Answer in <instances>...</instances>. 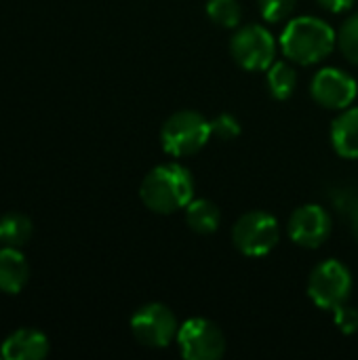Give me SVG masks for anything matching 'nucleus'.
Segmentation results:
<instances>
[{
	"label": "nucleus",
	"mask_w": 358,
	"mask_h": 360,
	"mask_svg": "<svg viewBox=\"0 0 358 360\" xmlns=\"http://www.w3.org/2000/svg\"><path fill=\"white\" fill-rule=\"evenodd\" d=\"M141 202L158 215H171L186 209L194 196L192 173L179 162H165L154 167L141 181Z\"/></svg>",
	"instance_id": "nucleus-1"
},
{
	"label": "nucleus",
	"mask_w": 358,
	"mask_h": 360,
	"mask_svg": "<svg viewBox=\"0 0 358 360\" xmlns=\"http://www.w3.org/2000/svg\"><path fill=\"white\" fill-rule=\"evenodd\" d=\"M338 44V34L333 27L319 17H298L291 19L283 30L281 49L283 53L302 65H312L327 59Z\"/></svg>",
	"instance_id": "nucleus-2"
},
{
	"label": "nucleus",
	"mask_w": 358,
	"mask_h": 360,
	"mask_svg": "<svg viewBox=\"0 0 358 360\" xmlns=\"http://www.w3.org/2000/svg\"><path fill=\"white\" fill-rule=\"evenodd\" d=\"M211 137V120L194 110H179L171 114L160 129L162 150L175 158L198 154Z\"/></svg>",
	"instance_id": "nucleus-3"
},
{
	"label": "nucleus",
	"mask_w": 358,
	"mask_h": 360,
	"mask_svg": "<svg viewBox=\"0 0 358 360\" xmlns=\"http://www.w3.org/2000/svg\"><path fill=\"white\" fill-rule=\"evenodd\" d=\"M352 293V276L350 270L338 262L327 259L321 262L308 278V297L321 310L333 312L335 308L344 306Z\"/></svg>",
	"instance_id": "nucleus-4"
},
{
	"label": "nucleus",
	"mask_w": 358,
	"mask_h": 360,
	"mask_svg": "<svg viewBox=\"0 0 358 360\" xmlns=\"http://www.w3.org/2000/svg\"><path fill=\"white\" fill-rule=\"evenodd\" d=\"M279 221L266 211H249L241 215L232 228V243L247 257L268 255L279 245Z\"/></svg>",
	"instance_id": "nucleus-5"
},
{
	"label": "nucleus",
	"mask_w": 358,
	"mask_h": 360,
	"mask_svg": "<svg viewBox=\"0 0 358 360\" xmlns=\"http://www.w3.org/2000/svg\"><path fill=\"white\" fill-rule=\"evenodd\" d=\"M230 53L234 61L251 72L268 70L276 57V40L264 25L251 23L236 30L230 40Z\"/></svg>",
	"instance_id": "nucleus-6"
},
{
	"label": "nucleus",
	"mask_w": 358,
	"mask_h": 360,
	"mask_svg": "<svg viewBox=\"0 0 358 360\" xmlns=\"http://www.w3.org/2000/svg\"><path fill=\"white\" fill-rule=\"evenodd\" d=\"M177 319L165 304H146L131 316V333L146 348H167L177 340Z\"/></svg>",
	"instance_id": "nucleus-7"
},
{
	"label": "nucleus",
	"mask_w": 358,
	"mask_h": 360,
	"mask_svg": "<svg viewBox=\"0 0 358 360\" xmlns=\"http://www.w3.org/2000/svg\"><path fill=\"white\" fill-rule=\"evenodd\" d=\"M177 346L188 360H217L226 352L222 329L207 319H190L177 331Z\"/></svg>",
	"instance_id": "nucleus-8"
},
{
	"label": "nucleus",
	"mask_w": 358,
	"mask_h": 360,
	"mask_svg": "<svg viewBox=\"0 0 358 360\" xmlns=\"http://www.w3.org/2000/svg\"><path fill=\"white\" fill-rule=\"evenodd\" d=\"M312 99L327 110H346L358 95V82L344 70L323 68L310 82Z\"/></svg>",
	"instance_id": "nucleus-9"
},
{
	"label": "nucleus",
	"mask_w": 358,
	"mask_h": 360,
	"mask_svg": "<svg viewBox=\"0 0 358 360\" xmlns=\"http://www.w3.org/2000/svg\"><path fill=\"white\" fill-rule=\"evenodd\" d=\"M331 217L319 205L298 207L289 217V238L302 249H319L331 236Z\"/></svg>",
	"instance_id": "nucleus-10"
},
{
	"label": "nucleus",
	"mask_w": 358,
	"mask_h": 360,
	"mask_svg": "<svg viewBox=\"0 0 358 360\" xmlns=\"http://www.w3.org/2000/svg\"><path fill=\"white\" fill-rule=\"evenodd\" d=\"M46 354L49 338L36 329H19L11 333L0 346V356L4 360H40Z\"/></svg>",
	"instance_id": "nucleus-11"
},
{
	"label": "nucleus",
	"mask_w": 358,
	"mask_h": 360,
	"mask_svg": "<svg viewBox=\"0 0 358 360\" xmlns=\"http://www.w3.org/2000/svg\"><path fill=\"white\" fill-rule=\"evenodd\" d=\"M30 278V266L21 249L0 247V291L17 295Z\"/></svg>",
	"instance_id": "nucleus-12"
},
{
	"label": "nucleus",
	"mask_w": 358,
	"mask_h": 360,
	"mask_svg": "<svg viewBox=\"0 0 358 360\" xmlns=\"http://www.w3.org/2000/svg\"><path fill=\"white\" fill-rule=\"evenodd\" d=\"M331 143L333 150L342 158H358V108H346L333 120L331 127Z\"/></svg>",
	"instance_id": "nucleus-13"
},
{
	"label": "nucleus",
	"mask_w": 358,
	"mask_h": 360,
	"mask_svg": "<svg viewBox=\"0 0 358 360\" xmlns=\"http://www.w3.org/2000/svg\"><path fill=\"white\" fill-rule=\"evenodd\" d=\"M222 213L211 200H190L186 207V224L196 234H213L219 228Z\"/></svg>",
	"instance_id": "nucleus-14"
},
{
	"label": "nucleus",
	"mask_w": 358,
	"mask_h": 360,
	"mask_svg": "<svg viewBox=\"0 0 358 360\" xmlns=\"http://www.w3.org/2000/svg\"><path fill=\"white\" fill-rule=\"evenodd\" d=\"M34 232L32 219L23 213H4L0 217V247H15L21 249L30 243Z\"/></svg>",
	"instance_id": "nucleus-15"
},
{
	"label": "nucleus",
	"mask_w": 358,
	"mask_h": 360,
	"mask_svg": "<svg viewBox=\"0 0 358 360\" xmlns=\"http://www.w3.org/2000/svg\"><path fill=\"white\" fill-rule=\"evenodd\" d=\"M266 84L274 99L285 101L295 93L298 86V72L287 61H274L266 70Z\"/></svg>",
	"instance_id": "nucleus-16"
},
{
	"label": "nucleus",
	"mask_w": 358,
	"mask_h": 360,
	"mask_svg": "<svg viewBox=\"0 0 358 360\" xmlns=\"http://www.w3.org/2000/svg\"><path fill=\"white\" fill-rule=\"evenodd\" d=\"M207 15L219 27H238L243 13L238 0H209Z\"/></svg>",
	"instance_id": "nucleus-17"
},
{
	"label": "nucleus",
	"mask_w": 358,
	"mask_h": 360,
	"mask_svg": "<svg viewBox=\"0 0 358 360\" xmlns=\"http://www.w3.org/2000/svg\"><path fill=\"white\" fill-rule=\"evenodd\" d=\"M338 46L350 63L358 65V15H352L348 21L342 23L338 34Z\"/></svg>",
	"instance_id": "nucleus-18"
},
{
	"label": "nucleus",
	"mask_w": 358,
	"mask_h": 360,
	"mask_svg": "<svg viewBox=\"0 0 358 360\" xmlns=\"http://www.w3.org/2000/svg\"><path fill=\"white\" fill-rule=\"evenodd\" d=\"M260 4V13L266 21L270 23H279L285 21L293 15L298 0H257Z\"/></svg>",
	"instance_id": "nucleus-19"
},
{
	"label": "nucleus",
	"mask_w": 358,
	"mask_h": 360,
	"mask_svg": "<svg viewBox=\"0 0 358 360\" xmlns=\"http://www.w3.org/2000/svg\"><path fill=\"white\" fill-rule=\"evenodd\" d=\"M211 133L222 141H230L241 135V122L232 114H219L211 120Z\"/></svg>",
	"instance_id": "nucleus-20"
},
{
	"label": "nucleus",
	"mask_w": 358,
	"mask_h": 360,
	"mask_svg": "<svg viewBox=\"0 0 358 360\" xmlns=\"http://www.w3.org/2000/svg\"><path fill=\"white\" fill-rule=\"evenodd\" d=\"M331 200L340 213L350 215L354 209H358V188L357 186H338L331 192Z\"/></svg>",
	"instance_id": "nucleus-21"
},
{
	"label": "nucleus",
	"mask_w": 358,
	"mask_h": 360,
	"mask_svg": "<svg viewBox=\"0 0 358 360\" xmlns=\"http://www.w3.org/2000/svg\"><path fill=\"white\" fill-rule=\"evenodd\" d=\"M333 321L338 325V329L344 333V335H352L358 331V310L357 308H350V306H340L333 310Z\"/></svg>",
	"instance_id": "nucleus-22"
},
{
	"label": "nucleus",
	"mask_w": 358,
	"mask_h": 360,
	"mask_svg": "<svg viewBox=\"0 0 358 360\" xmlns=\"http://www.w3.org/2000/svg\"><path fill=\"white\" fill-rule=\"evenodd\" d=\"M319 4L331 13H344L354 4V0H319Z\"/></svg>",
	"instance_id": "nucleus-23"
},
{
	"label": "nucleus",
	"mask_w": 358,
	"mask_h": 360,
	"mask_svg": "<svg viewBox=\"0 0 358 360\" xmlns=\"http://www.w3.org/2000/svg\"><path fill=\"white\" fill-rule=\"evenodd\" d=\"M348 219H350V230H352V236L357 238V243H358V209H354V211L348 215Z\"/></svg>",
	"instance_id": "nucleus-24"
}]
</instances>
